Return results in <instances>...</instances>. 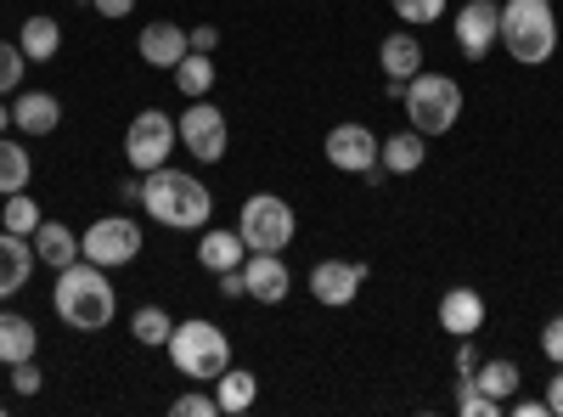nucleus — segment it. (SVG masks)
Listing matches in <instances>:
<instances>
[{
    "label": "nucleus",
    "instance_id": "f257e3e1",
    "mask_svg": "<svg viewBox=\"0 0 563 417\" xmlns=\"http://www.w3.org/2000/svg\"><path fill=\"white\" fill-rule=\"evenodd\" d=\"M52 305H57V316L68 321L74 333H102L108 321L119 316V294L108 283V271L90 265V260H74L68 271H57Z\"/></svg>",
    "mask_w": 563,
    "mask_h": 417
},
{
    "label": "nucleus",
    "instance_id": "f03ea898",
    "mask_svg": "<svg viewBox=\"0 0 563 417\" xmlns=\"http://www.w3.org/2000/svg\"><path fill=\"white\" fill-rule=\"evenodd\" d=\"M141 204H147V215L169 231H203L209 215H214V193L203 187L198 175H186V169H153V175H141Z\"/></svg>",
    "mask_w": 563,
    "mask_h": 417
},
{
    "label": "nucleus",
    "instance_id": "7ed1b4c3",
    "mask_svg": "<svg viewBox=\"0 0 563 417\" xmlns=\"http://www.w3.org/2000/svg\"><path fill=\"white\" fill-rule=\"evenodd\" d=\"M169 361H175V373H186L192 384H214L225 366H231V339L220 321L209 316H192V321H175V333H169Z\"/></svg>",
    "mask_w": 563,
    "mask_h": 417
},
{
    "label": "nucleus",
    "instance_id": "20e7f679",
    "mask_svg": "<svg viewBox=\"0 0 563 417\" xmlns=\"http://www.w3.org/2000/svg\"><path fill=\"white\" fill-rule=\"evenodd\" d=\"M501 40H507V57L541 68L558 52V18H552V0H507L501 7Z\"/></svg>",
    "mask_w": 563,
    "mask_h": 417
},
{
    "label": "nucleus",
    "instance_id": "39448f33",
    "mask_svg": "<svg viewBox=\"0 0 563 417\" xmlns=\"http://www.w3.org/2000/svg\"><path fill=\"white\" fill-rule=\"evenodd\" d=\"M406 119H411V130L417 135H445V130H456V119H462V85L451 79V74H411L406 79Z\"/></svg>",
    "mask_w": 563,
    "mask_h": 417
},
{
    "label": "nucleus",
    "instance_id": "423d86ee",
    "mask_svg": "<svg viewBox=\"0 0 563 417\" xmlns=\"http://www.w3.org/2000/svg\"><path fill=\"white\" fill-rule=\"evenodd\" d=\"M294 231H299V215L288 198H276V193H254L243 198L238 209V238L249 243V254H282L294 243Z\"/></svg>",
    "mask_w": 563,
    "mask_h": 417
},
{
    "label": "nucleus",
    "instance_id": "0eeeda50",
    "mask_svg": "<svg viewBox=\"0 0 563 417\" xmlns=\"http://www.w3.org/2000/svg\"><path fill=\"white\" fill-rule=\"evenodd\" d=\"M175 142H180V124H175L169 113L147 108V113H135V119H130V130H124V158H130V169H135V175H153V169H164V164H169Z\"/></svg>",
    "mask_w": 563,
    "mask_h": 417
},
{
    "label": "nucleus",
    "instance_id": "6e6552de",
    "mask_svg": "<svg viewBox=\"0 0 563 417\" xmlns=\"http://www.w3.org/2000/svg\"><path fill=\"white\" fill-rule=\"evenodd\" d=\"M141 226L130 220V215H102L90 231H79V254L90 260V265H102V271H113V265H130L135 254H141Z\"/></svg>",
    "mask_w": 563,
    "mask_h": 417
},
{
    "label": "nucleus",
    "instance_id": "1a4fd4ad",
    "mask_svg": "<svg viewBox=\"0 0 563 417\" xmlns=\"http://www.w3.org/2000/svg\"><path fill=\"white\" fill-rule=\"evenodd\" d=\"M175 124H180V147L192 153L198 164H220V158H225L231 124H225V113H220V108H209V102L198 97V102L186 108V113H180Z\"/></svg>",
    "mask_w": 563,
    "mask_h": 417
},
{
    "label": "nucleus",
    "instance_id": "9d476101",
    "mask_svg": "<svg viewBox=\"0 0 563 417\" xmlns=\"http://www.w3.org/2000/svg\"><path fill=\"white\" fill-rule=\"evenodd\" d=\"M378 135H372L366 124H333V130H327V164H333V169H344V175H372V169H378Z\"/></svg>",
    "mask_w": 563,
    "mask_h": 417
},
{
    "label": "nucleus",
    "instance_id": "9b49d317",
    "mask_svg": "<svg viewBox=\"0 0 563 417\" xmlns=\"http://www.w3.org/2000/svg\"><path fill=\"white\" fill-rule=\"evenodd\" d=\"M496 40H501V7L496 0H467L456 18V52L479 63V57H490Z\"/></svg>",
    "mask_w": 563,
    "mask_h": 417
},
{
    "label": "nucleus",
    "instance_id": "f8f14e48",
    "mask_svg": "<svg viewBox=\"0 0 563 417\" xmlns=\"http://www.w3.org/2000/svg\"><path fill=\"white\" fill-rule=\"evenodd\" d=\"M361 283H366V265H361V260H321V265L310 271L316 305H333V310H344V305L361 294Z\"/></svg>",
    "mask_w": 563,
    "mask_h": 417
},
{
    "label": "nucleus",
    "instance_id": "ddd939ff",
    "mask_svg": "<svg viewBox=\"0 0 563 417\" xmlns=\"http://www.w3.org/2000/svg\"><path fill=\"white\" fill-rule=\"evenodd\" d=\"M288 288H294V276H288V265H282V254H249L243 260V294L249 299L282 305V299H288Z\"/></svg>",
    "mask_w": 563,
    "mask_h": 417
},
{
    "label": "nucleus",
    "instance_id": "4468645a",
    "mask_svg": "<svg viewBox=\"0 0 563 417\" xmlns=\"http://www.w3.org/2000/svg\"><path fill=\"white\" fill-rule=\"evenodd\" d=\"M135 52H141V63L147 68H175L186 52H192V34H186L180 23H147L141 29V40H135Z\"/></svg>",
    "mask_w": 563,
    "mask_h": 417
},
{
    "label": "nucleus",
    "instance_id": "2eb2a0df",
    "mask_svg": "<svg viewBox=\"0 0 563 417\" xmlns=\"http://www.w3.org/2000/svg\"><path fill=\"white\" fill-rule=\"evenodd\" d=\"M440 328L451 339H474L485 328V299L474 288H445L440 294Z\"/></svg>",
    "mask_w": 563,
    "mask_h": 417
},
{
    "label": "nucleus",
    "instance_id": "dca6fc26",
    "mask_svg": "<svg viewBox=\"0 0 563 417\" xmlns=\"http://www.w3.org/2000/svg\"><path fill=\"white\" fill-rule=\"evenodd\" d=\"M29 243H34V260L52 265V271H68L74 260H85V254H79V231H68L63 220H40Z\"/></svg>",
    "mask_w": 563,
    "mask_h": 417
},
{
    "label": "nucleus",
    "instance_id": "f3484780",
    "mask_svg": "<svg viewBox=\"0 0 563 417\" xmlns=\"http://www.w3.org/2000/svg\"><path fill=\"white\" fill-rule=\"evenodd\" d=\"M12 124H18L23 135H52V130L63 124V102L52 97V90H18Z\"/></svg>",
    "mask_w": 563,
    "mask_h": 417
},
{
    "label": "nucleus",
    "instance_id": "a211bd4d",
    "mask_svg": "<svg viewBox=\"0 0 563 417\" xmlns=\"http://www.w3.org/2000/svg\"><path fill=\"white\" fill-rule=\"evenodd\" d=\"M34 265H40V260H34V243L0 226V299H12V294L29 283Z\"/></svg>",
    "mask_w": 563,
    "mask_h": 417
},
{
    "label": "nucleus",
    "instance_id": "6ab92c4d",
    "mask_svg": "<svg viewBox=\"0 0 563 417\" xmlns=\"http://www.w3.org/2000/svg\"><path fill=\"white\" fill-rule=\"evenodd\" d=\"M378 63H384L389 79H411V74H422V40H417V29L389 34V40L378 45Z\"/></svg>",
    "mask_w": 563,
    "mask_h": 417
},
{
    "label": "nucleus",
    "instance_id": "aec40b11",
    "mask_svg": "<svg viewBox=\"0 0 563 417\" xmlns=\"http://www.w3.org/2000/svg\"><path fill=\"white\" fill-rule=\"evenodd\" d=\"M18 45H23V57H29V63H52V57L63 52V23H57V18H45V12H34V18H23Z\"/></svg>",
    "mask_w": 563,
    "mask_h": 417
},
{
    "label": "nucleus",
    "instance_id": "412c9836",
    "mask_svg": "<svg viewBox=\"0 0 563 417\" xmlns=\"http://www.w3.org/2000/svg\"><path fill=\"white\" fill-rule=\"evenodd\" d=\"M249 260V243L238 238V231H203V243H198V265L203 271H238Z\"/></svg>",
    "mask_w": 563,
    "mask_h": 417
},
{
    "label": "nucleus",
    "instance_id": "4be33fe9",
    "mask_svg": "<svg viewBox=\"0 0 563 417\" xmlns=\"http://www.w3.org/2000/svg\"><path fill=\"white\" fill-rule=\"evenodd\" d=\"M34 350H40L34 321H29V316H18V310H0V361L18 366V361H29Z\"/></svg>",
    "mask_w": 563,
    "mask_h": 417
},
{
    "label": "nucleus",
    "instance_id": "5701e85b",
    "mask_svg": "<svg viewBox=\"0 0 563 417\" xmlns=\"http://www.w3.org/2000/svg\"><path fill=\"white\" fill-rule=\"evenodd\" d=\"M214 400H220V411H249L254 400H260V378L249 373V366H225V373L214 378Z\"/></svg>",
    "mask_w": 563,
    "mask_h": 417
},
{
    "label": "nucleus",
    "instance_id": "b1692460",
    "mask_svg": "<svg viewBox=\"0 0 563 417\" xmlns=\"http://www.w3.org/2000/svg\"><path fill=\"white\" fill-rule=\"evenodd\" d=\"M422 158H429V147H422L417 130H400V135H389V142L378 147V164H384L389 175H417Z\"/></svg>",
    "mask_w": 563,
    "mask_h": 417
},
{
    "label": "nucleus",
    "instance_id": "393cba45",
    "mask_svg": "<svg viewBox=\"0 0 563 417\" xmlns=\"http://www.w3.org/2000/svg\"><path fill=\"white\" fill-rule=\"evenodd\" d=\"M29 175H34V158L23 142H12V135H0V198H12L29 187Z\"/></svg>",
    "mask_w": 563,
    "mask_h": 417
},
{
    "label": "nucleus",
    "instance_id": "a878e982",
    "mask_svg": "<svg viewBox=\"0 0 563 417\" xmlns=\"http://www.w3.org/2000/svg\"><path fill=\"white\" fill-rule=\"evenodd\" d=\"M169 74H175V85H180L186 102H198V97H209V90H214V63H209L203 52H186Z\"/></svg>",
    "mask_w": 563,
    "mask_h": 417
},
{
    "label": "nucleus",
    "instance_id": "bb28decb",
    "mask_svg": "<svg viewBox=\"0 0 563 417\" xmlns=\"http://www.w3.org/2000/svg\"><path fill=\"white\" fill-rule=\"evenodd\" d=\"M467 378H474L490 400H512V395H519V378H525V373H519L512 361H479Z\"/></svg>",
    "mask_w": 563,
    "mask_h": 417
},
{
    "label": "nucleus",
    "instance_id": "cd10ccee",
    "mask_svg": "<svg viewBox=\"0 0 563 417\" xmlns=\"http://www.w3.org/2000/svg\"><path fill=\"white\" fill-rule=\"evenodd\" d=\"M130 333H135V344H147V350H158V344H169V333H175V321H169V310H158V305H141V310L130 316Z\"/></svg>",
    "mask_w": 563,
    "mask_h": 417
},
{
    "label": "nucleus",
    "instance_id": "c85d7f7f",
    "mask_svg": "<svg viewBox=\"0 0 563 417\" xmlns=\"http://www.w3.org/2000/svg\"><path fill=\"white\" fill-rule=\"evenodd\" d=\"M456 411H462V417H501L507 400H490L474 378H456Z\"/></svg>",
    "mask_w": 563,
    "mask_h": 417
},
{
    "label": "nucleus",
    "instance_id": "c756f323",
    "mask_svg": "<svg viewBox=\"0 0 563 417\" xmlns=\"http://www.w3.org/2000/svg\"><path fill=\"white\" fill-rule=\"evenodd\" d=\"M45 215H40V204L34 198H23V193H12L7 198V209H0V226L7 231H18V238H34V226H40Z\"/></svg>",
    "mask_w": 563,
    "mask_h": 417
},
{
    "label": "nucleus",
    "instance_id": "7c9ffc66",
    "mask_svg": "<svg viewBox=\"0 0 563 417\" xmlns=\"http://www.w3.org/2000/svg\"><path fill=\"white\" fill-rule=\"evenodd\" d=\"M395 18L406 29H429V23L445 18V0H395Z\"/></svg>",
    "mask_w": 563,
    "mask_h": 417
},
{
    "label": "nucleus",
    "instance_id": "2f4dec72",
    "mask_svg": "<svg viewBox=\"0 0 563 417\" xmlns=\"http://www.w3.org/2000/svg\"><path fill=\"white\" fill-rule=\"evenodd\" d=\"M23 68H29V57H23V45H12V40H0V97H18V85H23Z\"/></svg>",
    "mask_w": 563,
    "mask_h": 417
},
{
    "label": "nucleus",
    "instance_id": "473e14b6",
    "mask_svg": "<svg viewBox=\"0 0 563 417\" xmlns=\"http://www.w3.org/2000/svg\"><path fill=\"white\" fill-rule=\"evenodd\" d=\"M169 411H175V417H220V400H214V395H203V389H186Z\"/></svg>",
    "mask_w": 563,
    "mask_h": 417
},
{
    "label": "nucleus",
    "instance_id": "72a5a7b5",
    "mask_svg": "<svg viewBox=\"0 0 563 417\" xmlns=\"http://www.w3.org/2000/svg\"><path fill=\"white\" fill-rule=\"evenodd\" d=\"M40 384H45V373H40V366H34V355L12 366V389H18L23 400H29V395H40Z\"/></svg>",
    "mask_w": 563,
    "mask_h": 417
},
{
    "label": "nucleus",
    "instance_id": "f704fd0d",
    "mask_svg": "<svg viewBox=\"0 0 563 417\" xmlns=\"http://www.w3.org/2000/svg\"><path fill=\"white\" fill-rule=\"evenodd\" d=\"M541 350H547L552 366H563V316H552L547 328H541Z\"/></svg>",
    "mask_w": 563,
    "mask_h": 417
},
{
    "label": "nucleus",
    "instance_id": "c9c22d12",
    "mask_svg": "<svg viewBox=\"0 0 563 417\" xmlns=\"http://www.w3.org/2000/svg\"><path fill=\"white\" fill-rule=\"evenodd\" d=\"M479 366V350H474V339H456V378H467Z\"/></svg>",
    "mask_w": 563,
    "mask_h": 417
},
{
    "label": "nucleus",
    "instance_id": "e433bc0d",
    "mask_svg": "<svg viewBox=\"0 0 563 417\" xmlns=\"http://www.w3.org/2000/svg\"><path fill=\"white\" fill-rule=\"evenodd\" d=\"M214 45H220V29H214V23H198V29H192V52H203V57H209Z\"/></svg>",
    "mask_w": 563,
    "mask_h": 417
},
{
    "label": "nucleus",
    "instance_id": "4c0bfd02",
    "mask_svg": "<svg viewBox=\"0 0 563 417\" xmlns=\"http://www.w3.org/2000/svg\"><path fill=\"white\" fill-rule=\"evenodd\" d=\"M130 12H135V0H97V18H108V23L113 18H130Z\"/></svg>",
    "mask_w": 563,
    "mask_h": 417
},
{
    "label": "nucleus",
    "instance_id": "58836bf2",
    "mask_svg": "<svg viewBox=\"0 0 563 417\" xmlns=\"http://www.w3.org/2000/svg\"><path fill=\"white\" fill-rule=\"evenodd\" d=\"M547 411H552V417H563V366H558V378L547 384Z\"/></svg>",
    "mask_w": 563,
    "mask_h": 417
},
{
    "label": "nucleus",
    "instance_id": "ea45409f",
    "mask_svg": "<svg viewBox=\"0 0 563 417\" xmlns=\"http://www.w3.org/2000/svg\"><path fill=\"white\" fill-rule=\"evenodd\" d=\"M220 294H225V299L243 294V265H238V271H220Z\"/></svg>",
    "mask_w": 563,
    "mask_h": 417
},
{
    "label": "nucleus",
    "instance_id": "a19ab883",
    "mask_svg": "<svg viewBox=\"0 0 563 417\" xmlns=\"http://www.w3.org/2000/svg\"><path fill=\"white\" fill-rule=\"evenodd\" d=\"M512 417H547V400H507Z\"/></svg>",
    "mask_w": 563,
    "mask_h": 417
},
{
    "label": "nucleus",
    "instance_id": "79ce46f5",
    "mask_svg": "<svg viewBox=\"0 0 563 417\" xmlns=\"http://www.w3.org/2000/svg\"><path fill=\"white\" fill-rule=\"evenodd\" d=\"M119 198H130V204H141V175H130L124 187H119Z\"/></svg>",
    "mask_w": 563,
    "mask_h": 417
},
{
    "label": "nucleus",
    "instance_id": "37998d69",
    "mask_svg": "<svg viewBox=\"0 0 563 417\" xmlns=\"http://www.w3.org/2000/svg\"><path fill=\"white\" fill-rule=\"evenodd\" d=\"M7 130H12V108H7V102H0V135H7Z\"/></svg>",
    "mask_w": 563,
    "mask_h": 417
}]
</instances>
